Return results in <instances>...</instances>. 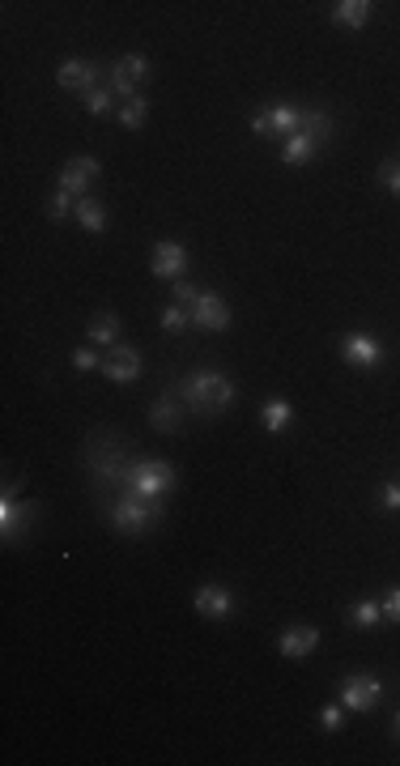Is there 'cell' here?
I'll return each mask as SVG.
<instances>
[{
  "label": "cell",
  "instance_id": "obj_24",
  "mask_svg": "<svg viewBox=\"0 0 400 766\" xmlns=\"http://www.w3.org/2000/svg\"><path fill=\"white\" fill-rule=\"evenodd\" d=\"M145 73H150V60L145 56H124L111 69V77H124V81H133V86L136 81H145Z\"/></svg>",
  "mask_w": 400,
  "mask_h": 766
},
{
  "label": "cell",
  "instance_id": "obj_13",
  "mask_svg": "<svg viewBox=\"0 0 400 766\" xmlns=\"http://www.w3.org/2000/svg\"><path fill=\"white\" fill-rule=\"evenodd\" d=\"M192 605H196V613H205V617H230L239 600H234V592L222 588V583H205V588H196Z\"/></svg>",
  "mask_w": 400,
  "mask_h": 766
},
{
  "label": "cell",
  "instance_id": "obj_31",
  "mask_svg": "<svg viewBox=\"0 0 400 766\" xmlns=\"http://www.w3.org/2000/svg\"><path fill=\"white\" fill-rule=\"evenodd\" d=\"M320 724H324L328 732H337V728L345 724V707H332V703H328V707L320 711Z\"/></svg>",
  "mask_w": 400,
  "mask_h": 766
},
{
  "label": "cell",
  "instance_id": "obj_30",
  "mask_svg": "<svg viewBox=\"0 0 400 766\" xmlns=\"http://www.w3.org/2000/svg\"><path fill=\"white\" fill-rule=\"evenodd\" d=\"M380 609H383V617H388V622H400V588H392V592L383 596Z\"/></svg>",
  "mask_w": 400,
  "mask_h": 766
},
{
  "label": "cell",
  "instance_id": "obj_33",
  "mask_svg": "<svg viewBox=\"0 0 400 766\" xmlns=\"http://www.w3.org/2000/svg\"><path fill=\"white\" fill-rule=\"evenodd\" d=\"M380 502L388 507V511H400V481H388L380 490Z\"/></svg>",
  "mask_w": 400,
  "mask_h": 766
},
{
  "label": "cell",
  "instance_id": "obj_21",
  "mask_svg": "<svg viewBox=\"0 0 400 766\" xmlns=\"http://www.w3.org/2000/svg\"><path fill=\"white\" fill-rule=\"evenodd\" d=\"M90 341L94 345H119V320H115V311H102V315L90 320Z\"/></svg>",
  "mask_w": 400,
  "mask_h": 766
},
{
  "label": "cell",
  "instance_id": "obj_32",
  "mask_svg": "<svg viewBox=\"0 0 400 766\" xmlns=\"http://www.w3.org/2000/svg\"><path fill=\"white\" fill-rule=\"evenodd\" d=\"M73 366L77 371H94V366H102V358H98L94 349H73Z\"/></svg>",
  "mask_w": 400,
  "mask_h": 766
},
{
  "label": "cell",
  "instance_id": "obj_2",
  "mask_svg": "<svg viewBox=\"0 0 400 766\" xmlns=\"http://www.w3.org/2000/svg\"><path fill=\"white\" fill-rule=\"evenodd\" d=\"M133 464L136 460H128V443L115 439V435H98V439L90 443V452H86V469H90V477H94L98 494H102V490H128Z\"/></svg>",
  "mask_w": 400,
  "mask_h": 766
},
{
  "label": "cell",
  "instance_id": "obj_23",
  "mask_svg": "<svg viewBox=\"0 0 400 766\" xmlns=\"http://www.w3.org/2000/svg\"><path fill=\"white\" fill-rule=\"evenodd\" d=\"M380 622H383L380 600H358V605L349 609V626H358V631H371V626H380Z\"/></svg>",
  "mask_w": 400,
  "mask_h": 766
},
{
  "label": "cell",
  "instance_id": "obj_25",
  "mask_svg": "<svg viewBox=\"0 0 400 766\" xmlns=\"http://www.w3.org/2000/svg\"><path fill=\"white\" fill-rule=\"evenodd\" d=\"M73 209H77V196H69V192H56V196L47 200V217H52V222H64Z\"/></svg>",
  "mask_w": 400,
  "mask_h": 766
},
{
  "label": "cell",
  "instance_id": "obj_19",
  "mask_svg": "<svg viewBox=\"0 0 400 766\" xmlns=\"http://www.w3.org/2000/svg\"><path fill=\"white\" fill-rule=\"evenodd\" d=\"M260 421H265L268 435H282L290 421H294V404L290 401H268L265 409H260Z\"/></svg>",
  "mask_w": 400,
  "mask_h": 766
},
{
  "label": "cell",
  "instance_id": "obj_8",
  "mask_svg": "<svg viewBox=\"0 0 400 766\" xmlns=\"http://www.w3.org/2000/svg\"><path fill=\"white\" fill-rule=\"evenodd\" d=\"M188 315H192V324L205 328V332H226L230 328V306L213 289H200V298H196V306H192Z\"/></svg>",
  "mask_w": 400,
  "mask_h": 766
},
{
  "label": "cell",
  "instance_id": "obj_3",
  "mask_svg": "<svg viewBox=\"0 0 400 766\" xmlns=\"http://www.w3.org/2000/svg\"><path fill=\"white\" fill-rule=\"evenodd\" d=\"M332 133H337L332 115L315 111V107H303V111H298V133H290L286 141H282V162H290V167H306L315 153L324 150V141Z\"/></svg>",
  "mask_w": 400,
  "mask_h": 766
},
{
  "label": "cell",
  "instance_id": "obj_22",
  "mask_svg": "<svg viewBox=\"0 0 400 766\" xmlns=\"http://www.w3.org/2000/svg\"><path fill=\"white\" fill-rule=\"evenodd\" d=\"M115 115H119V124H124V128H133L136 133V128H145V119H150V98L136 94L133 102H119V111Z\"/></svg>",
  "mask_w": 400,
  "mask_h": 766
},
{
  "label": "cell",
  "instance_id": "obj_9",
  "mask_svg": "<svg viewBox=\"0 0 400 766\" xmlns=\"http://www.w3.org/2000/svg\"><path fill=\"white\" fill-rule=\"evenodd\" d=\"M150 273L153 277H162V281H175V277H184L188 273V251L179 248V243H158L150 256Z\"/></svg>",
  "mask_w": 400,
  "mask_h": 766
},
{
  "label": "cell",
  "instance_id": "obj_27",
  "mask_svg": "<svg viewBox=\"0 0 400 766\" xmlns=\"http://www.w3.org/2000/svg\"><path fill=\"white\" fill-rule=\"evenodd\" d=\"M111 90H90L86 94V111L94 115V119H102V115H111Z\"/></svg>",
  "mask_w": 400,
  "mask_h": 766
},
{
  "label": "cell",
  "instance_id": "obj_20",
  "mask_svg": "<svg viewBox=\"0 0 400 766\" xmlns=\"http://www.w3.org/2000/svg\"><path fill=\"white\" fill-rule=\"evenodd\" d=\"M77 222H81V226L90 230V234H98V230L107 226V209H102V205H98L94 196H81V200H77Z\"/></svg>",
  "mask_w": 400,
  "mask_h": 766
},
{
  "label": "cell",
  "instance_id": "obj_5",
  "mask_svg": "<svg viewBox=\"0 0 400 766\" xmlns=\"http://www.w3.org/2000/svg\"><path fill=\"white\" fill-rule=\"evenodd\" d=\"M128 490L141 498H167L175 490V469L167 460H136Z\"/></svg>",
  "mask_w": 400,
  "mask_h": 766
},
{
  "label": "cell",
  "instance_id": "obj_34",
  "mask_svg": "<svg viewBox=\"0 0 400 766\" xmlns=\"http://www.w3.org/2000/svg\"><path fill=\"white\" fill-rule=\"evenodd\" d=\"M396 737H400V711H396Z\"/></svg>",
  "mask_w": 400,
  "mask_h": 766
},
{
  "label": "cell",
  "instance_id": "obj_6",
  "mask_svg": "<svg viewBox=\"0 0 400 766\" xmlns=\"http://www.w3.org/2000/svg\"><path fill=\"white\" fill-rule=\"evenodd\" d=\"M383 698V681L375 677V672H349L341 681V707L345 711H358V715H366V711H375Z\"/></svg>",
  "mask_w": 400,
  "mask_h": 766
},
{
  "label": "cell",
  "instance_id": "obj_15",
  "mask_svg": "<svg viewBox=\"0 0 400 766\" xmlns=\"http://www.w3.org/2000/svg\"><path fill=\"white\" fill-rule=\"evenodd\" d=\"M277 648H282L286 660H306L311 651L320 648V631L315 626H290V631H282Z\"/></svg>",
  "mask_w": 400,
  "mask_h": 766
},
{
  "label": "cell",
  "instance_id": "obj_17",
  "mask_svg": "<svg viewBox=\"0 0 400 766\" xmlns=\"http://www.w3.org/2000/svg\"><path fill=\"white\" fill-rule=\"evenodd\" d=\"M56 77H60V86H64V90H77V94H90V90H98V86H94L98 69L90 64V60H64Z\"/></svg>",
  "mask_w": 400,
  "mask_h": 766
},
{
  "label": "cell",
  "instance_id": "obj_1",
  "mask_svg": "<svg viewBox=\"0 0 400 766\" xmlns=\"http://www.w3.org/2000/svg\"><path fill=\"white\" fill-rule=\"evenodd\" d=\"M175 392H179V401L188 404V413H196V418H217L239 396L230 375H222V371H192V375L179 379Z\"/></svg>",
  "mask_w": 400,
  "mask_h": 766
},
{
  "label": "cell",
  "instance_id": "obj_12",
  "mask_svg": "<svg viewBox=\"0 0 400 766\" xmlns=\"http://www.w3.org/2000/svg\"><path fill=\"white\" fill-rule=\"evenodd\" d=\"M341 358L354 366H380L383 363V345L371 332H349L341 341Z\"/></svg>",
  "mask_w": 400,
  "mask_h": 766
},
{
  "label": "cell",
  "instance_id": "obj_14",
  "mask_svg": "<svg viewBox=\"0 0 400 766\" xmlns=\"http://www.w3.org/2000/svg\"><path fill=\"white\" fill-rule=\"evenodd\" d=\"M30 511H35V507H18L13 494L0 498V541H4V545H13V541L30 528Z\"/></svg>",
  "mask_w": 400,
  "mask_h": 766
},
{
  "label": "cell",
  "instance_id": "obj_28",
  "mask_svg": "<svg viewBox=\"0 0 400 766\" xmlns=\"http://www.w3.org/2000/svg\"><path fill=\"white\" fill-rule=\"evenodd\" d=\"M196 298H200V289L192 286V281H175V303L184 306V311H192V306H196Z\"/></svg>",
  "mask_w": 400,
  "mask_h": 766
},
{
  "label": "cell",
  "instance_id": "obj_4",
  "mask_svg": "<svg viewBox=\"0 0 400 766\" xmlns=\"http://www.w3.org/2000/svg\"><path fill=\"white\" fill-rule=\"evenodd\" d=\"M107 516H111L115 533L141 536V533H150L153 524L167 516V507H162V498H141V494H133V490H124V494H119L111 507H107Z\"/></svg>",
  "mask_w": 400,
  "mask_h": 766
},
{
  "label": "cell",
  "instance_id": "obj_29",
  "mask_svg": "<svg viewBox=\"0 0 400 766\" xmlns=\"http://www.w3.org/2000/svg\"><path fill=\"white\" fill-rule=\"evenodd\" d=\"M380 179H383V188L396 192V196H400V162H383V167H380Z\"/></svg>",
  "mask_w": 400,
  "mask_h": 766
},
{
  "label": "cell",
  "instance_id": "obj_16",
  "mask_svg": "<svg viewBox=\"0 0 400 766\" xmlns=\"http://www.w3.org/2000/svg\"><path fill=\"white\" fill-rule=\"evenodd\" d=\"M184 409L188 404L179 401V392H167V396H158L150 409V421H153V430H167V435H175L179 426H184Z\"/></svg>",
  "mask_w": 400,
  "mask_h": 766
},
{
  "label": "cell",
  "instance_id": "obj_10",
  "mask_svg": "<svg viewBox=\"0 0 400 766\" xmlns=\"http://www.w3.org/2000/svg\"><path fill=\"white\" fill-rule=\"evenodd\" d=\"M102 375L111 383H133L141 375V354L133 345H111V354L102 358Z\"/></svg>",
  "mask_w": 400,
  "mask_h": 766
},
{
  "label": "cell",
  "instance_id": "obj_7",
  "mask_svg": "<svg viewBox=\"0 0 400 766\" xmlns=\"http://www.w3.org/2000/svg\"><path fill=\"white\" fill-rule=\"evenodd\" d=\"M298 111H303V107H294V102H273V107H265L260 115H251V133L256 136L277 133L286 141L290 133H298Z\"/></svg>",
  "mask_w": 400,
  "mask_h": 766
},
{
  "label": "cell",
  "instance_id": "obj_18",
  "mask_svg": "<svg viewBox=\"0 0 400 766\" xmlns=\"http://www.w3.org/2000/svg\"><path fill=\"white\" fill-rule=\"evenodd\" d=\"M371 18H375V4L371 0H341V4H332V21L345 26V30H363Z\"/></svg>",
  "mask_w": 400,
  "mask_h": 766
},
{
  "label": "cell",
  "instance_id": "obj_11",
  "mask_svg": "<svg viewBox=\"0 0 400 766\" xmlns=\"http://www.w3.org/2000/svg\"><path fill=\"white\" fill-rule=\"evenodd\" d=\"M98 171H102V167H98V158H73V162L60 171V192H69V196H77V200H81V196H86V188L98 179Z\"/></svg>",
  "mask_w": 400,
  "mask_h": 766
},
{
  "label": "cell",
  "instance_id": "obj_26",
  "mask_svg": "<svg viewBox=\"0 0 400 766\" xmlns=\"http://www.w3.org/2000/svg\"><path fill=\"white\" fill-rule=\"evenodd\" d=\"M188 324H192V315H188V311H184L179 303L162 306V328H167V332H184Z\"/></svg>",
  "mask_w": 400,
  "mask_h": 766
}]
</instances>
